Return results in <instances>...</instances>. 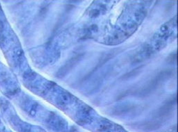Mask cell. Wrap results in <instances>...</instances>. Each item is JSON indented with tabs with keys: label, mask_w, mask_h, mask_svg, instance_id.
Masks as SVG:
<instances>
[{
	"label": "cell",
	"mask_w": 178,
	"mask_h": 132,
	"mask_svg": "<svg viewBox=\"0 0 178 132\" xmlns=\"http://www.w3.org/2000/svg\"><path fill=\"white\" fill-rule=\"evenodd\" d=\"M21 110L33 121L56 132H74L75 129L63 116L38 102L23 98L18 102Z\"/></svg>",
	"instance_id": "obj_1"
},
{
	"label": "cell",
	"mask_w": 178,
	"mask_h": 132,
	"mask_svg": "<svg viewBox=\"0 0 178 132\" xmlns=\"http://www.w3.org/2000/svg\"><path fill=\"white\" fill-rule=\"evenodd\" d=\"M1 108L5 113L12 127L16 132H47L40 126L28 123L22 120L15 109L6 101L1 103Z\"/></svg>",
	"instance_id": "obj_2"
},
{
	"label": "cell",
	"mask_w": 178,
	"mask_h": 132,
	"mask_svg": "<svg viewBox=\"0 0 178 132\" xmlns=\"http://www.w3.org/2000/svg\"><path fill=\"white\" fill-rule=\"evenodd\" d=\"M137 28L138 25L136 23L131 24L124 31L115 33L106 40V43L109 45H115L120 43L135 32Z\"/></svg>",
	"instance_id": "obj_3"
},
{
	"label": "cell",
	"mask_w": 178,
	"mask_h": 132,
	"mask_svg": "<svg viewBox=\"0 0 178 132\" xmlns=\"http://www.w3.org/2000/svg\"><path fill=\"white\" fill-rule=\"evenodd\" d=\"M153 48L147 44L143 47L133 57L132 63L134 64L140 63L151 57L154 54Z\"/></svg>",
	"instance_id": "obj_4"
},
{
	"label": "cell",
	"mask_w": 178,
	"mask_h": 132,
	"mask_svg": "<svg viewBox=\"0 0 178 132\" xmlns=\"http://www.w3.org/2000/svg\"><path fill=\"white\" fill-rule=\"evenodd\" d=\"M83 54H78L75 57H73L70 59L67 63H66L63 68H61L57 73V76L58 77H63L70 70L79 62L81 59L83 57Z\"/></svg>",
	"instance_id": "obj_5"
},
{
	"label": "cell",
	"mask_w": 178,
	"mask_h": 132,
	"mask_svg": "<svg viewBox=\"0 0 178 132\" xmlns=\"http://www.w3.org/2000/svg\"><path fill=\"white\" fill-rule=\"evenodd\" d=\"M147 14V11L144 9H140L136 13V19L138 22H142Z\"/></svg>",
	"instance_id": "obj_6"
},
{
	"label": "cell",
	"mask_w": 178,
	"mask_h": 132,
	"mask_svg": "<svg viewBox=\"0 0 178 132\" xmlns=\"http://www.w3.org/2000/svg\"><path fill=\"white\" fill-rule=\"evenodd\" d=\"M177 51L170 54L167 58V62L170 64H175L177 63Z\"/></svg>",
	"instance_id": "obj_7"
},
{
	"label": "cell",
	"mask_w": 178,
	"mask_h": 132,
	"mask_svg": "<svg viewBox=\"0 0 178 132\" xmlns=\"http://www.w3.org/2000/svg\"><path fill=\"white\" fill-rule=\"evenodd\" d=\"M140 69L141 68H137L136 69L133 70L129 73H127L126 75L122 76V78L123 79H128V78H131L132 76L137 75L140 72Z\"/></svg>",
	"instance_id": "obj_8"
},
{
	"label": "cell",
	"mask_w": 178,
	"mask_h": 132,
	"mask_svg": "<svg viewBox=\"0 0 178 132\" xmlns=\"http://www.w3.org/2000/svg\"><path fill=\"white\" fill-rule=\"evenodd\" d=\"M24 77L26 80H33L36 77V75H35V73L34 72H32V71H29V72L25 73Z\"/></svg>",
	"instance_id": "obj_9"
},
{
	"label": "cell",
	"mask_w": 178,
	"mask_h": 132,
	"mask_svg": "<svg viewBox=\"0 0 178 132\" xmlns=\"http://www.w3.org/2000/svg\"><path fill=\"white\" fill-rule=\"evenodd\" d=\"M100 14V11L97 9H94L90 11L89 13V15L91 17H96L99 16Z\"/></svg>",
	"instance_id": "obj_10"
},
{
	"label": "cell",
	"mask_w": 178,
	"mask_h": 132,
	"mask_svg": "<svg viewBox=\"0 0 178 132\" xmlns=\"http://www.w3.org/2000/svg\"><path fill=\"white\" fill-rule=\"evenodd\" d=\"M3 28V23L1 22H0V31H2V29Z\"/></svg>",
	"instance_id": "obj_11"
}]
</instances>
